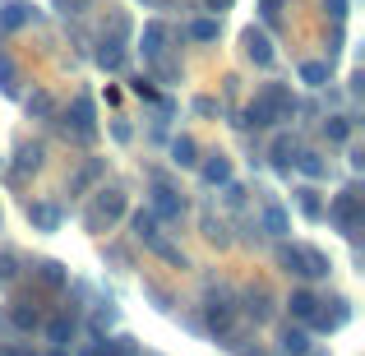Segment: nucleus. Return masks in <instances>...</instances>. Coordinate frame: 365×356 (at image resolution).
<instances>
[{"label":"nucleus","mask_w":365,"mask_h":356,"mask_svg":"<svg viewBox=\"0 0 365 356\" xmlns=\"http://www.w3.org/2000/svg\"><path fill=\"white\" fill-rule=\"evenodd\" d=\"M296 93L287 88V83H264V88L255 93V102L245 107V125H255V130H268V125H282L296 116Z\"/></svg>","instance_id":"obj_1"},{"label":"nucleus","mask_w":365,"mask_h":356,"mask_svg":"<svg viewBox=\"0 0 365 356\" xmlns=\"http://www.w3.org/2000/svg\"><path fill=\"white\" fill-rule=\"evenodd\" d=\"M277 268H287V273H296V278H329L333 273V264H329L324 250L287 245V240H277Z\"/></svg>","instance_id":"obj_2"},{"label":"nucleus","mask_w":365,"mask_h":356,"mask_svg":"<svg viewBox=\"0 0 365 356\" xmlns=\"http://www.w3.org/2000/svg\"><path fill=\"white\" fill-rule=\"evenodd\" d=\"M130 223H134V236H139V240H143V245H148V250H153L158 259H167L171 268H190V259L180 255V250L171 245L167 236H162V223L153 218V208H139V213H134Z\"/></svg>","instance_id":"obj_3"},{"label":"nucleus","mask_w":365,"mask_h":356,"mask_svg":"<svg viewBox=\"0 0 365 356\" xmlns=\"http://www.w3.org/2000/svg\"><path fill=\"white\" fill-rule=\"evenodd\" d=\"M236 320H241V305H236L232 292H222V287H213V292L204 296V324L213 338H222V333L236 329Z\"/></svg>","instance_id":"obj_4"},{"label":"nucleus","mask_w":365,"mask_h":356,"mask_svg":"<svg viewBox=\"0 0 365 356\" xmlns=\"http://www.w3.org/2000/svg\"><path fill=\"white\" fill-rule=\"evenodd\" d=\"M329 218H333V227H338L342 236H356V232H361V218H365L361 185L338 190V195H333V204H329Z\"/></svg>","instance_id":"obj_5"},{"label":"nucleus","mask_w":365,"mask_h":356,"mask_svg":"<svg viewBox=\"0 0 365 356\" xmlns=\"http://www.w3.org/2000/svg\"><path fill=\"white\" fill-rule=\"evenodd\" d=\"M120 213H125V195H120L116 185H111V190H98V199H93V208L83 213V223H88L93 232H102V227H111V223H116Z\"/></svg>","instance_id":"obj_6"},{"label":"nucleus","mask_w":365,"mask_h":356,"mask_svg":"<svg viewBox=\"0 0 365 356\" xmlns=\"http://www.w3.org/2000/svg\"><path fill=\"white\" fill-rule=\"evenodd\" d=\"M125 33H130V19L116 14L111 19V37H102V46H98V65L102 70H120L125 65Z\"/></svg>","instance_id":"obj_7"},{"label":"nucleus","mask_w":365,"mask_h":356,"mask_svg":"<svg viewBox=\"0 0 365 356\" xmlns=\"http://www.w3.org/2000/svg\"><path fill=\"white\" fill-rule=\"evenodd\" d=\"M61 125L74 134V139H83V143L98 134V121H93V98H88V93H79V98L70 102V111H65V121H61Z\"/></svg>","instance_id":"obj_8"},{"label":"nucleus","mask_w":365,"mask_h":356,"mask_svg":"<svg viewBox=\"0 0 365 356\" xmlns=\"http://www.w3.org/2000/svg\"><path fill=\"white\" fill-rule=\"evenodd\" d=\"M153 218L158 223H180L185 218V195H176L167 180H153Z\"/></svg>","instance_id":"obj_9"},{"label":"nucleus","mask_w":365,"mask_h":356,"mask_svg":"<svg viewBox=\"0 0 365 356\" xmlns=\"http://www.w3.org/2000/svg\"><path fill=\"white\" fill-rule=\"evenodd\" d=\"M351 320V305L347 301H319V310L310 315V333H333Z\"/></svg>","instance_id":"obj_10"},{"label":"nucleus","mask_w":365,"mask_h":356,"mask_svg":"<svg viewBox=\"0 0 365 356\" xmlns=\"http://www.w3.org/2000/svg\"><path fill=\"white\" fill-rule=\"evenodd\" d=\"M37 24V5L33 0H5L0 5V33H19V28Z\"/></svg>","instance_id":"obj_11"},{"label":"nucleus","mask_w":365,"mask_h":356,"mask_svg":"<svg viewBox=\"0 0 365 356\" xmlns=\"http://www.w3.org/2000/svg\"><path fill=\"white\" fill-rule=\"evenodd\" d=\"M241 46H245V56L259 65V70H268V65L277 61V51H273V42H268L264 28H245V33H241Z\"/></svg>","instance_id":"obj_12"},{"label":"nucleus","mask_w":365,"mask_h":356,"mask_svg":"<svg viewBox=\"0 0 365 356\" xmlns=\"http://www.w3.org/2000/svg\"><path fill=\"white\" fill-rule=\"evenodd\" d=\"M241 315L255 324V329H259V324H268V315H273V301H268L264 287H245V292H241Z\"/></svg>","instance_id":"obj_13"},{"label":"nucleus","mask_w":365,"mask_h":356,"mask_svg":"<svg viewBox=\"0 0 365 356\" xmlns=\"http://www.w3.org/2000/svg\"><path fill=\"white\" fill-rule=\"evenodd\" d=\"M33 278L46 287V292H65V287H70V268H65L61 259H37V264H33Z\"/></svg>","instance_id":"obj_14"},{"label":"nucleus","mask_w":365,"mask_h":356,"mask_svg":"<svg viewBox=\"0 0 365 356\" xmlns=\"http://www.w3.org/2000/svg\"><path fill=\"white\" fill-rule=\"evenodd\" d=\"M167 37H171V28L162 24V19H148V24H143V33H139L143 56H148V61H158V56L167 51Z\"/></svg>","instance_id":"obj_15"},{"label":"nucleus","mask_w":365,"mask_h":356,"mask_svg":"<svg viewBox=\"0 0 365 356\" xmlns=\"http://www.w3.org/2000/svg\"><path fill=\"white\" fill-rule=\"evenodd\" d=\"M74 333H79V315H74V310L56 315V320L46 324V342H51V347H70Z\"/></svg>","instance_id":"obj_16"},{"label":"nucleus","mask_w":365,"mask_h":356,"mask_svg":"<svg viewBox=\"0 0 365 356\" xmlns=\"http://www.w3.org/2000/svg\"><path fill=\"white\" fill-rule=\"evenodd\" d=\"M9 324H14L19 333H37L42 329V310H37L33 301H14L9 305Z\"/></svg>","instance_id":"obj_17"},{"label":"nucleus","mask_w":365,"mask_h":356,"mask_svg":"<svg viewBox=\"0 0 365 356\" xmlns=\"http://www.w3.org/2000/svg\"><path fill=\"white\" fill-rule=\"evenodd\" d=\"M199 176H204V185H227V180H232V158H227V153H208Z\"/></svg>","instance_id":"obj_18"},{"label":"nucleus","mask_w":365,"mask_h":356,"mask_svg":"<svg viewBox=\"0 0 365 356\" xmlns=\"http://www.w3.org/2000/svg\"><path fill=\"white\" fill-rule=\"evenodd\" d=\"M61 208H56V204H46V199H42V204H28V223H33L37 227V232H61Z\"/></svg>","instance_id":"obj_19"},{"label":"nucleus","mask_w":365,"mask_h":356,"mask_svg":"<svg viewBox=\"0 0 365 356\" xmlns=\"http://www.w3.org/2000/svg\"><path fill=\"white\" fill-rule=\"evenodd\" d=\"M259 227H264L273 240H282L287 232H292V218H287L282 204H264V218H259Z\"/></svg>","instance_id":"obj_20"},{"label":"nucleus","mask_w":365,"mask_h":356,"mask_svg":"<svg viewBox=\"0 0 365 356\" xmlns=\"http://www.w3.org/2000/svg\"><path fill=\"white\" fill-rule=\"evenodd\" d=\"M287 310H292V320H305V324H310V315L319 310V296H314L310 287H296V292L287 296Z\"/></svg>","instance_id":"obj_21"},{"label":"nucleus","mask_w":365,"mask_h":356,"mask_svg":"<svg viewBox=\"0 0 365 356\" xmlns=\"http://www.w3.org/2000/svg\"><path fill=\"white\" fill-rule=\"evenodd\" d=\"M310 352V329H292L287 324L282 338H277V356H305Z\"/></svg>","instance_id":"obj_22"},{"label":"nucleus","mask_w":365,"mask_h":356,"mask_svg":"<svg viewBox=\"0 0 365 356\" xmlns=\"http://www.w3.org/2000/svg\"><path fill=\"white\" fill-rule=\"evenodd\" d=\"M296 153H301V148H296V139H292V134H277V139H273V148H268V158H273V167L287 176V171H292V162H296Z\"/></svg>","instance_id":"obj_23"},{"label":"nucleus","mask_w":365,"mask_h":356,"mask_svg":"<svg viewBox=\"0 0 365 356\" xmlns=\"http://www.w3.org/2000/svg\"><path fill=\"white\" fill-rule=\"evenodd\" d=\"M171 162H176V167H199V143L190 139V134H176V139H171Z\"/></svg>","instance_id":"obj_24"},{"label":"nucleus","mask_w":365,"mask_h":356,"mask_svg":"<svg viewBox=\"0 0 365 356\" xmlns=\"http://www.w3.org/2000/svg\"><path fill=\"white\" fill-rule=\"evenodd\" d=\"M24 111H28V116H33V121H51V116H56V98H51V93H46V88H37L33 98L24 102Z\"/></svg>","instance_id":"obj_25"},{"label":"nucleus","mask_w":365,"mask_h":356,"mask_svg":"<svg viewBox=\"0 0 365 356\" xmlns=\"http://www.w3.org/2000/svg\"><path fill=\"white\" fill-rule=\"evenodd\" d=\"M296 204H301V213L310 218V223H319V218H324V199H319V190H314V185L296 190Z\"/></svg>","instance_id":"obj_26"},{"label":"nucleus","mask_w":365,"mask_h":356,"mask_svg":"<svg viewBox=\"0 0 365 356\" xmlns=\"http://www.w3.org/2000/svg\"><path fill=\"white\" fill-rule=\"evenodd\" d=\"M292 167H301L310 180H324V176H329V162H324L319 153H296V162H292Z\"/></svg>","instance_id":"obj_27"},{"label":"nucleus","mask_w":365,"mask_h":356,"mask_svg":"<svg viewBox=\"0 0 365 356\" xmlns=\"http://www.w3.org/2000/svg\"><path fill=\"white\" fill-rule=\"evenodd\" d=\"M0 93H5V98H19V65L9 61L5 51H0Z\"/></svg>","instance_id":"obj_28"},{"label":"nucleus","mask_w":365,"mask_h":356,"mask_svg":"<svg viewBox=\"0 0 365 356\" xmlns=\"http://www.w3.org/2000/svg\"><path fill=\"white\" fill-rule=\"evenodd\" d=\"M324 139H329V143H347L351 139V121L347 116H329V121H324Z\"/></svg>","instance_id":"obj_29"},{"label":"nucleus","mask_w":365,"mask_h":356,"mask_svg":"<svg viewBox=\"0 0 365 356\" xmlns=\"http://www.w3.org/2000/svg\"><path fill=\"white\" fill-rule=\"evenodd\" d=\"M301 83L324 88V83H329V65H324V61H305V65H301Z\"/></svg>","instance_id":"obj_30"},{"label":"nucleus","mask_w":365,"mask_h":356,"mask_svg":"<svg viewBox=\"0 0 365 356\" xmlns=\"http://www.w3.org/2000/svg\"><path fill=\"white\" fill-rule=\"evenodd\" d=\"M217 33H222L217 19H195V24H190V37H195V42H217Z\"/></svg>","instance_id":"obj_31"},{"label":"nucleus","mask_w":365,"mask_h":356,"mask_svg":"<svg viewBox=\"0 0 365 356\" xmlns=\"http://www.w3.org/2000/svg\"><path fill=\"white\" fill-rule=\"evenodd\" d=\"M42 158H46L42 143H24V148H19V171H37V167H42Z\"/></svg>","instance_id":"obj_32"},{"label":"nucleus","mask_w":365,"mask_h":356,"mask_svg":"<svg viewBox=\"0 0 365 356\" xmlns=\"http://www.w3.org/2000/svg\"><path fill=\"white\" fill-rule=\"evenodd\" d=\"M130 93H134V98H143V102H158V88H153V79H143V74H139V79H130Z\"/></svg>","instance_id":"obj_33"},{"label":"nucleus","mask_w":365,"mask_h":356,"mask_svg":"<svg viewBox=\"0 0 365 356\" xmlns=\"http://www.w3.org/2000/svg\"><path fill=\"white\" fill-rule=\"evenodd\" d=\"M19 278V259L14 255H0V287H9Z\"/></svg>","instance_id":"obj_34"},{"label":"nucleus","mask_w":365,"mask_h":356,"mask_svg":"<svg viewBox=\"0 0 365 356\" xmlns=\"http://www.w3.org/2000/svg\"><path fill=\"white\" fill-rule=\"evenodd\" d=\"M324 14H329L333 24H342V19H347V0H324Z\"/></svg>","instance_id":"obj_35"},{"label":"nucleus","mask_w":365,"mask_h":356,"mask_svg":"<svg viewBox=\"0 0 365 356\" xmlns=\"http://www.w3.org/2000/svg\"><path fill=\"white\" fill-rule=\"evenodd\" d=\"M204 236L213 240V245H227V232H222V223H213V218L204 223Z\"/></svg>","instance_id":"obj_36"},{"label":"nucleus","mask_w":365,"mask_h":356,"mask_svg":"<svg viewBox=\"0 0 365 356\" xmlns=\"http://www.w3.org/2000/svg\"><path fill=\"white\" fill-rule=\"evenodd\" d=\"M93 0H56V9H65V14H83Z\"/></svg>","instance_id":"obj_37"},{"label":"nucleus","mask_w":365,"mask_h":356,"mask_svg":"<svg viewBox=\"0 0 365 356\" xmlns=\"http://www.w3.org/2000/svg\"><path fill=\"white\" fill-rule=\"evenodd\" d=\"M277 9H282V0H259V14H264L268 24H277Z\"/></svg>","instance_id":"obj_38"},{"label":"nucleus","mask_w":365,"mask_h":356,"mask_svg":"<svg viewBox=\"0 0 365 356\" xmlns=\"http://www.w3.org/2000/svg\"><path fill=\"white\" fill-rule=\"evenodd\" d=\"M98 171H102V167H98V162H88V167H83V171H79V176H74V190H83V185H88V180H93V176H98Z\"/></svg>","instance_id":"obj_39"},{"label":"nucleus","mask_w":365,"mask_h":356,"mask_svg":"<svg viewBox=\"0 0 365 356\" xmlns=\"http://www.w3.org/2000/svg\"><path fill=\"white\" fill-rule=\"evenodd\" d=\"M195 111H199V116H217V102H213V98H199Z\"/></svg>","instance_id":"obj_40"},{"label":"nucleus","mask_w":365,"mask_h":356,"mask_svg":"<svg viewBox=\"0 0 365 356\" xmlns=\"http://www.w3.org/2000/svg\"><path fill=\"white\" fill-rule=\"evenodd\" d=\"M111 134H116L120 143H130V125H125V121H116V125H111Z\"/></svg>","instance_id":"obj_41"},{"label":"nucleus","mask_w":365,"mask_h":356,"mask_svg":"<svg viewBox=\"0 0 365 356\" xmlns=\"http://www.w3.org/2000/svg\"><path fill=\"white\" fill-rule=\"evenodd\" d=\"M204 5H208V9H213V14H222V9H232V5H236V0H204Z\"/></svg>","instance_id":"obj_42"},{"label":"nucleus","mask_w":365,"mask_h":356,"mask_svg":"<svg viewBox=\"0 0 365 356\" xmlns=\"http://www.w3.org/2000/svg\"><path fill=\"white\" fill-rule=\"evenodd\" d=\"M19 347H9V342H0V356H14Z\"/></svg>","instance_id":"obj_43"},{"label":"nucleus","mask_w":365,"mask_h":356,"mask_svg":"<svg viewBox=\"0 0 365 356\" xmlns=\"http://www.w3.org/2000/svg\"><path fill=\"white\" fill-rule=\"evenodd\" d=\"M51 356H70V352H65V347H56V352H51Z\"/></svg>","instance_id":"obj_44"},{"label":"nucleus","mask_w":365,"mask_h":356,"mask_svg":"<svg viewBox=\"0 0 365 356\" xmlns=\"http://www.w3.org/2000/svg\"><path fill=\"white\" fill-rule=\"evenodd\" d=\"M14 356H33V352H28V347H19V352H14Z\"/></svg>","instance_id":"obj_45"},{"label":"nucleus","mask_w":365,"mask_h":356,"mask_svg":"<svg viewBox=\"0 0 365 356\" xmlns=\"http://www.w3.org/2000/svg\"><path fill=\"white\" fill-rule=\"evenodd\" d=\"M305 356H310V352H305Z\"/></svg>","instance_id":"obj_46"}]
</instances>
